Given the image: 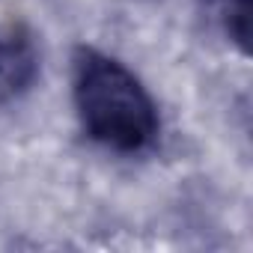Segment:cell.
I'll list each match as a JSON object with an SVG mask.
<instances>
[{"label":"cell","mask_w":253,"mask_h":253,"mask_svg":"<svg viewBox=\"0 0 253 253\" xmlns=\"http://www.w3.org/2000/svg\"><path fill=\"white\" fill-rule=\"evenodd\" d=\"M75 107L86 134L116 152H140L158 134V113L143 84L95 48L75 54Z\"/></svg>","instance_id":"obj_1"},{"label":"cell","mask_w":253,"mask_h":253,"mask_svg":"<svg viewBox=\"0 0 253 253\" xmlns=\"http://www.w3.org/2000/svg\"><path fill=\"white\" fill-rule=\"evenodd\" d=\"M36 78V54L27 39H0V98L18 95Z\"/></svg>","instance_id":"obj_2"},{"label":"cell","mask_w":253,"mask_h":253,"mask_svg":"<svg viewBox=\"0 0 253 253\" xmlns=\"http://www.w3.org/2000/svg\"><path fill=\"white\" fill-rule=\"evenodd\" d=\"M203 15L211 27H217L229 42L247 51L250 33V0H203Z\"/></svg>","instance_id":"obj_3"}]
</instances>
